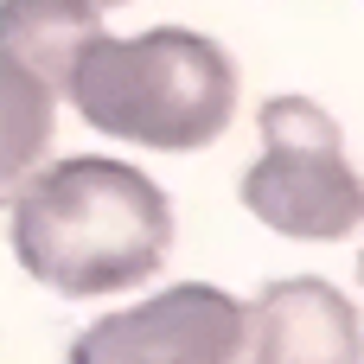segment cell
Listing matches in <instances>:
<instances>
[{"mask_svg": "<svg viewBox=\"0 0 364 364\" xmlns=\"http://www.w3.org/2000/svg\"><path fill=\"white\" fill-rule=\"evenodd\" d=\"M173 250L166 192L122 160H58L13 198V256L32 282L90 301L147 282Z\"/></svg>", "mask_w": 364, "mask_h": 364, "instance_id": "1", "label": "cell"}, {"mask_svg": "<svg viewBox=\"0 0 364 364\" xmlns=\"http://www.w3.org/2000/svg\"><path fill=\"white\" fill-rule=\"evenodd\" d=\"M77 115L102 134H122L134 147L192 154L211 147L237 115V64L218 38L160 26L141 38L96 32L70 70Z\"/></svg>", "mask_w": 364, "mask_h": 364, "instance_id": "2", "label": "cell"}, {"mask_svg": "<svg viewBox=\"0 0 364 364\" xmlns=\"http://www.w3.org/2000/svg\"><path fill=\"white\" fill-rule=\"evenodd\" d=\"M243 205L282 237H307V243L352 237L364 192L339 147V122L320 102L307 96L262 102V154L243 173Z\"/></svg>", "mask_w": 364, "mask_h": 364, "instance_id": "3", "label": "cell"}, {"mask_svg": "<svg viewBox=\"0 0 364 364\" xmlns=\"http://www.w3.org/2000/svg\"><path fill=\"white\" fill-rule=\"evenodd\" d=\"M243 358V301L205 282H179L128 314L96 320L70 364H237Z\"/></svg>", "mask_w": 364, "mask_h": 364, "instance_id": "4", "label": "cell"}, {"mask_svg": "<svg viewBox=\"0 0 364 364\" xmlns=\"http://www.w3.org/2000/svg\"><path fill=\"white\" fill-rule=\"evenodd\" d=\"M250 364H358V307L314 275L269 282L243 307Z\"/></svg>", "mask_w": 364, "mask_h": 364, "instance_id": "5", "label": "cell"}, {"mask_svg": "<svg viewBox=\"0 0 364 364\" xmlns=\"http://www.w3.org/2000/svg\"><path fill=\"white\" fill-rule=\"evenodd\" d=\"M102 32L90 0H0V58L38 77L51 96L70 90L83 45Z\"/></svg>", "mask_w": 364, "mask_h": 364, "instance_id": "6", "label": "cell"}, {"mask_svg": "<svg viewBox=\"0 0 364 364\" xmlns=\"http://www.w3.org/2000/svg\"><path fill=\"white\" fill-rule=\"evenodd\" d=\"M51 115H58V96L0 58V205H13L26 192V179L45 166L51 128H58Z\"/></svg>", "mask_w": 364, "mask_h": 364, "instance_id": "7", "label": "cell"}, {"mask_svg": "<svg viewBox=\"0 0 364 364\" xmlns=\"http://www.w3.org/2000/svg\"><path fill=\"white\" fill-rule=\"evenodd\" d=\"M90 6H128V0H90Z\"/></svg>", "mask_w": 364, "mask_h": 364, "instance_id": "8", "label": "cell"}]
</instances>
